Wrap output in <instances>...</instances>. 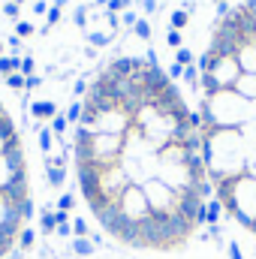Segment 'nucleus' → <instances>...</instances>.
Returning <instances> with one entry per match:
<instances>
[{"mask_svg": "<svg viewBox=\"0 0 256 259\" xmlns=\"http://www.w3.org/2000/svg\"><path fill=\"white\" fill-rule=\"evenodd\" d=\"M84 9H88V6H81V9H75V15H72L78 27H84Z\"/></svg>", "mask_w": 256, "mask_h": 259, "instance_id": "28", "label": "nucleus"}, {"mask_svg": "<svg viewBox=\"0 0 256 259\" xmlns=\"http://www.w3.org/2000/svg\"><path fill=\"white\" fill-rule=\"evenodd\" d=\"M84 94L72 154L88 211L124 247L181 250L205 226L214 199L199 112H190L154 49L133 58L130 75L103 66Z\"/></svg>", "mask_w": 256, "mask_h": 259, "instance_id": "1", "label": "nucleus"}, {"mask_svg": "<svg viewBox=\"0 0 256 259\" xmlns=\"http://www.w3.org/2000/svg\"><path fill=\"white\" fill-rule=\"evenodd\" d=\"M84 91H88V84H84V81H75V94L84 97Z\"/></svg>", "mask_w": 256, "mask_h": 259, "instance_id": "35", "label": "nucleus"}, {"mask_svg": "<svg viewBox=\"0 0 256 259\" xmlns=\"http://www.w3.org/2000/svg\"><path fill=\"white\" fill-rule=\"evenodd\" d=\"M30 115L39 118V121H42V118H55V115H58V106L49 103V100H42V103H30Z\"/></svg>", "mask_w": 256, "mask_h": 259, "instance_id": "3", "label": "nucleus"}, {"mask_svg": "<svg viewBox=\"0 0 256 259\" xmlns=\"http://www.w3.org/2000/svg\"><path fill=\"white\" fill-rule=\"evenodd\" d=\"M66 127H69V121H66V115H61V112H58V115L52 118V133H58V136L64 139V130H66Z\"/></svg>", "mask_w": 256, "mask_h": 259, "instance_id": "9", "label": "nucleus"}, {"mask_svg": "<svg viewBox=\"0 0 256 259\" xmlns=\"http://www.w3.org/2000/svg\"><path fill=\"white\" fill-rule=\"evenodd\" d=\"M187 21H190V15H187L184 9H175V12H172V30H181V27H187Z\"/></svg>", "mask_w": 256, "mask_h": 259, "instance_id": "7", "label": "nucleus"}, {"mask_svg": "<svg viewBox=\"0 0 256 259\" xmlns=\"http://www.w3.org/2000/svg\"><path fill=\"white\" fill-rule=\"evenodd\" d=\"M33 69H36V64H33V58H21V69H18V72H21L24 78H27V75H33Z\"/></svg>", "mask_w": 256, "mask_h": 259, "instance_id": "19", "label": "nucleus"}, {"mask_svg": "<svg viewBox=\"0 0 256 259\" xmlns=\"http://www.w3.org/2000/svg\"><path fill=\"white\" fill-rule=\"evenodd\" d=\"M72 205H75V199H72V196H61V199H58V208H61V211H69Z\"/></svg>", "mask_w": 256, "mask_h": 259, "instance_id": "24", "label": "nucleus"}, {"mask_svg": "<svg viewBox=\"0 0 256 259\" xmlns=\"http://www.w3.org/2000/svg\"><path fill=\"white\" fill-rule=\"evenodd\" d=\"M133 30H136V36H139V39H151V24H148L145 18H139V21L133 24Z\"/></svg>", "mask_w": 256, "mask_h": 259, "instance_id": "10", "label": "nucleus"}, {"mask_svg": "<svg viewBox=\"0 0 256 259\" xmlns=\"http://www.w3.org/2000/svg\"><path fill=\"white\" fill-rule=\"evenodd\" d=\"M136 21H139V18H136V12H127V15H124V24H130V27H133Z\"/></svg>", "mask_w": 256, "mask_h": 259, "instance_id": "34", "label": "nucleus"}, {"mask_svg": "<svg viewBox=\"0 0 256 259\" xmlns=\"http://www.w3.org/2000/svg\"><path fill=\"white\" fill-rule=\"evenodd\" d=\"M42 232H46V235L58 232V223H55V214H52V211H42Z\"/></svg>", "mask_w": 256, "mask_h": 259, "instance_id": "12", "label": "nucleus"}, {"mask_svg": "<svg viewBox=\"0 0 256 259\" xmlns=\"http://www.w3.org/2000/svg\"><path fill=\"white\" fill-rule=\"evenodd\" d=\"M3 15H9V18H18V3H3Z\"/></svg>", "mask_w": 256, "mask_h": 259, "instance_id": "23", "label": "nucleus"}, {"mask_svg": "<svg viewBox=\"0 0 256 259\" xmlns=\"http://www.w3.org/2000/svg\"><path fill=\"white\" fill-rule=\"evenodd\" d=\"M9 49L18 55V52H21V39H18V36H9Z\"/></svg>", "mask_w": 256, "mask_h": 259, "instance_id": "30", "label": "nucleus"}, {"mask_svg": "<svg viewBox=\"0 0 256 259\" xmlns=\"http://www.w3.org/2000/svg\"><path fill=\"white\" fill-rule=\"evenodd\" d=\"M88 39H91L94 46H109V42H112V33H88Z\"/></svg>", "mask_w": 256, "mask_h": 259, "instance_id": "18", "label": "nucleus"}, {"mask_svg": "<svg viewBox=\"0 0 256 259\" xmlns=\"http://www.w3.org/2000/svg\"><path fill=\"white\" fill-rule=\"evenodd\" d=\"M190 88H199V69H196V64H190V66H184V75H181Z\"/></svg>", "mask_w": 256, "mask_h": 259, "instance_id": "8", "label": "nucleus"}, {"mask_svg": "<svg viewBox=\"0 0 256 259\" xmlns=\"http://www.w3.org/2000/svg\"><path fill=\"white\" fill-rule=\"evenodd\" d=\"M142 6H145V12H154L157 9V0H142Z\"/></svg>", "mask_w": 256, "mask_h": 259, "instance_id": "33", "label": "nucleus"}, {"mask_svg": "<svg viewBox=\"0 0 256 259\" xmlns=\"http://www.w3.org/2000/svg\"><path fill=\"white\" fill-rule=\"evenodd\" d=\"M72 232H75V238H84V232H88V223H84L81 217H75V220H72Z\"/></svg>", "mask_w": 256, "mask_h": 259, "instance_id": "22", "label": "nucleus"}, {"mask_svg": "<svg viewBox=\"0 0 256 259\" xmlns=\"http://www.w3.org/2000/svg\"><path fill=\"white\" fill-rule=\"evenodd\" d=\"M18 247H21V253L33 247V229H30V226H27V229L21 232V238H18Z\"/></svg>", "mask_w": 256, "mask_h": 259, "instance_id": "14", "label": "nucleus"}, {"mask_svg": "<svg viewBox=\"0 0 256 259\" xmlns=\"http://www.w3.org/2000/svg\"><path fill=\"white\" fill-rule=\"evenodd\" d=\"M94 3H100V6H106V3H109V0H94Z\"/></svg>", "mask_w": 256, "mask_h": 259, "instance_id": "36", "label": "nucleus"}, {"mask_svg": "<svg viewBox=\"0 0 256 259\" xmlns=\"http://www.w3.org/2000/svg\"><path fill=\"white\" fill-rule=\"evenodd\" d=\"M12 3H18V6H21V3H24V0H12Z\"/></svg>", "mask_w": 256, "mask_h": 259, "instance_id": "37", "label": "nucleus"}, {"mask_svg": "<svg viewBox=\"0 0 256 259\" xmlns=\"http://www.w3.org/2000/svg\"><path fill=\"white\" fill-rule=\"evenodd\" d=\"M15 33H18V39H21V36H30V33H33V24H30V21H18V24H15Z\"/></svg>", "mask_w": 256, "mask_h": 259, "instance_id": "20", "label": "nucleus"}, {"mask_svg": "<svg viewBox=\"0 0 256 259\" xmlns=\"http://www.w3.org/2000/svg\"><path fill=\"white\" fill-rule=\"evenodd\" d=\"M106 6H109V12H118V9H124L127 3H124V0H109Z\"/></svg>", "mask_w": 256, "mask_h": 259, "instance_id": "29", "label": "nucleus"}, {"mask_svg": "<svg viewBox=\"0 0 256 259\" xmlns=\"http://www.w3.org/2000/svg\"><path fill=\"white\" fill-rule=\"evenodd\" d=\"M72 250H75L78 256H88V253L94 250V244H91V241H84V238H75V244H72Z\"/></svg>", "mask_w": 256, "mask_h": 259, "instance_id": "16", "label": "nucleus"}, {"mask_svg": "<svg viewBox=\"0 0 256 259\" xmlns=\"http://www.w3.org/2000/svg\"><path fill=\"white\" fill-rule=\"evenodd\" d=\"M39 84H42V78L33 72V75H27V84H24V88H27V91H33V88H39Z\"/></svg>", "mask_w": 256, "mask_h": 259, "instance_id": "26", "label": "nucleus"}, {"mask_svg": "<svg viewBox=\"0 0 256 259\" xmlns=\"http://www.w3.org/2000/svg\"><path fill=\"white\" fill-rule=\"evenodd\" d=\"M33 12H36V15L49 12V3H46V0H36V3H33Z\"/></svg>", "mask_w": 256, "mask_h": 259, "instance_id": "27", "label": "nucleus"}, {"mask_svg": "<svg viewBox=\"0 0 256 259\" xmlns=\"http://www.w3.org/2000/svg\"><path fill=\"white\" fill-rule=\"evenodd\" d=\"M181 75H184V66H181V64L169 66V78H172V81H175V78H181Z\"/></svg>", "mask_w": 256, "mask_h": 259, "instance_id": "25", "label": "nucleus"}, {"mask_svg": "<svg viewBox=\"0 0 256 259\" xmlns=\"http://www.w3.org/2000/svg\"><path fill=\"white\" fill-rule=\"evenodd\" d=\"M0 58H3V46H0Z\"/></svg>", "mask_w": 256, "mask_h": 259, "instance_id": "38", "label": "nucleus"}, {"mask_svg": "<svg viewBox=\"0 0 256 259\" xmlns=\"http://www.w3.org/2000/svg\"><path fill=\"white\" fill-rule=\"evenodd\" d=\"M39 148L49 154L52 151V130H46V127H39Z\"/></svg>", "mask_w": 256, "mask_h": 259, "instance_id": "17", "label": "nucleus"}, {"mask_svg": "<svg viewBox=\"0 0 256 259\" xmlns=\"http://www.w3.org/2000/svg\"><path fill=\"white\" fill-rule=\"evenodd\" d=\"M78 118H81V100H75V103L66 109V121H69V124H78Z\"/></svg>", "mask_w": 256, "mask_h": 259, "instance_id": "13", "label": "nucleus"}, {"mask_svg": "<svg viewBox=\"0 0 256 259\" xmlns=\"http://www.w3.org/2000/svg\"><path fill=\"white\" fill-rule=\"evenodd\" d=\"M196 69L202 160L214 199L256 238V0L217 21Z\"/></svg>", "mask_w": 256, "mask_h": 259, "instance_id": "2", "label": "nucleus"}, {"mask_svg": "<svg viewBox=\"0 0 256 259\" xmlns=\"http://www.w3.org/2000/svg\"><path fill=\"white\" fill-rule=\"evenodd\" d=\"M18 69H21V58H15V55H12V58H0V72H3V75H12V72H18Z\"/></svg>", "mask_w": 256, "mask_h": 259, "instance_id": "6", "label": "nucleus"}, {"mask_svg": "<svg viewBox=\"0 0 256 259\" xmlns=\"http://www.w3.org/2000/svg\"><path fill=\"white\" fill-rule=\"evenodd\" d=\"M166 42H169L172 49H181V46H184V39H181L178 30H169V33H166Z\"/></svg>", "mask_w": 256, "mask_h": 259, "instance_id": "21", "label": "nucleus"}, {"mask_svg": "<svg viewBox=\"0 0 256 259\" xmlns=\"http://www.w3.org/2000/svg\"><path fill=\"white\" fill-rule=\"evenodd\" d=\"M175 64H181V66H190V64H193V52H190V49H184V46H181V49L175 52Z\"/></svg>", "mask_w": 256, "mask_h": 259, "instance_id": "15", "label": "nucleus"}, {"mask_svg": "<svg viewBox=\"0 0 256 259\" xmlns=\"http://www.w3.org/2000/svg\"><path fill=\"white\" fill-rule=\"evenodd\" d=\"M220 214H223L220 202H217V199H208V205H205V223H208V226H214V223L220 220Z\"/></svg>", "mask_w": 256, "mask_h": 259, "instance_id": "4", "label": "nucleus"}, {"mask_svg": "<svg viewBox=\"0 0 256 259\" xmlns=\"http://www.w3.org/2000/svg\"><path fill=\"white\" fill-rule=\"evenodd\" d=\"M229 256H232V259H241V250H238V244H235V241L229 244Z\"/></svg>", "mask_w": 256, "mask_h": 259, "instance_id": "32", "label": "nucleus"}, {"mask_svg": "<svg viewBox=\"0 0 256 259\" xmlns=\"http://www.w3.org/2000/svg\"><path fill=\"white\" fill-rule=\"evenodd\" d=\"M49 184L52 187H64V166H55L49 160Z\"/></svg>", "mask_w": 256, "mask_h": 259, "instance_id": "5", "label": "nucleus"}, {"mask_svg": "<svg viewBox=\"0 0 256 259\" xmlns=\"http://www.w3.org/2000/svg\"><path fill=\"white\" fill-rule=\"evenodd\" d=\"M58 235H61V238H66V235H72V226H69V223H64V226H58Z\"/></svg>", "mask_w": 256, "mask_h": 259, "instance_id": "31", "label": "nucleus"}, {"mask_svg": "<svg viewBox=\"0 0 256 259\" xmlns=\"http://www.w3.org/2000/svg\"><path fill=\"white\" fill-rule=\"evenodd\" d=\"M6 84H9L12 91H24V84H27V78H24L21 72H12V75H6Z\"/></svg>", "mask_w": 256, "mask_h": 259, "instance_id": "11", "label": "nucleus"}]
</instances>
